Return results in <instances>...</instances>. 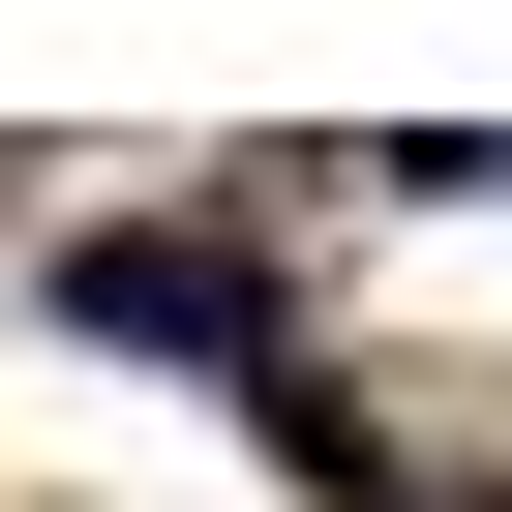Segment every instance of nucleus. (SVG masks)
Returning a JSON list of instances; mask_svg holds the SVG:
<instances>
[{
	"label": "nucleus",
	"mask_w": 512,
	"mask_h": 512,
	"mask_svg": "<svg viewBox=\"0 0 512 512\" xmlns=\"http://www.w3.org/2000/svg\"><path fill=\"white\" fill-rule=\"evenodd\" d=\"M61 332H121V362H241V392H302L272 272H241L211 211H91V241H61Z\"/></svg>",
	"instance_id": "f257e3e1"
},
{
	"label": "nucleus",
	"mask_w": 512,
	"mask_h": 512,
	"mask_svg": "<svg viewBox=\"0 0 512 512\" xmlns=\"http://www.w3.org/2000/svg\"><path fill=\"white\" fill-rule=\"evenodd\" d=\"M392 181H452V211H512V121H422V151H392Z\"/></svg>",
	"instance_id": "f03ea898"
}]
</instances>
